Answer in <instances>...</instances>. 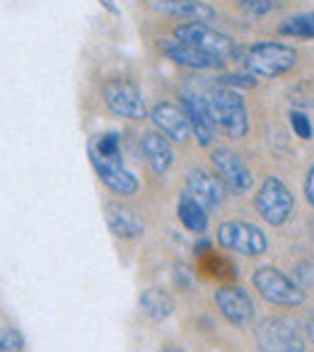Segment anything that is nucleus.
<instances>
[{
	"label": "nucleus",
	"mask_w": 314,
	"mask_h": 352,
	"mask_svg": "<svg viewBox=\"0 0 314 352\" xmlns=\"http://www.w3.org/2000/svg\"><path fill=\"white\" fill-rule=\"evenodd\" d=\"M90 152H94L97 157L109 160V162H123L121 160V140H118L116 133H102V135H97V140L92 142Z\"/></svg>",
	"instance_id": "22"
},
{
	"label": "nucleus",
	"mask_w": 314,
	"mask_h": 352,
	"mask_svg": "<svg viewBox=\"0 0 314 352\" xmlns=\"http://www.w3.org/2000/svg\"><path fill=\"white\" fill-rule=\"evenodd\" d=\"M254 206H256V210H259V215L264 217L269 225L278 227V225H283L290 217V212H293V193L288 191V186H285L280 179L266 176L264 184H261L254 196Z\"/></svg>",
	"instance_id": "6"
},
{
	"label": "nucleus",
	"mask_w": 314,
	"mask_h": 352,
	"mask_svg": "<svg viewBox=\"0 0 314 352\" xmlns=\"http://www.w3.org/2000/svg\"><path fill=\"white\" fill-rule=\"evenodd\" d=\"M218 241L225 249L235 251V254L244 256H261L266 251V236L259 227L249 225V222H222L218 227Z\"/></svg>",
	"instance_id": "8"
},
{
	"label": "nucleus",
	"mask_w": 314,
	"mask_h": 352,
	"mask_svg": "<svg viewBox=\"0 0 314 352\" xmlns=\"http://www.w3.org/2000/svg\"><path fill=\"white\" fill-rule=\"evenodd\" d=\"M140 309L152 321H165L174 311V297L167 289H160V287L145 289L140 294Z\"/></svg>",
	"instance_id": "20"
},
{
	"label": "nucleus",
	"mask_w": 314,
	"mask_h": 352,
	"mask_svg": "<svg viewBox=\"0 0 314 352\" xmlns=\"http://www.w3.org/2000/svg\"><path fill=\"white\" fill-rule=\"evenodd\" d=\"M140 145H143V155H145L147 164L152 166V171H155V174H165L174 160V152H172V147H169V138H165L160 131L157 133L150 131L143 135Z\"/></svg>",
	"instance_id": "17"
},
{
	"label": "nucleus",
	"mask_w": 314,
	"mask_h": 352,
	"mask_svg": "<svg viewBox=\"0 0 314 352\" xmlns=\"http://www.w3.org/2000/svg\"><path fill=\"white\" fill-rule=\"evenodd\" d=\"M163 352H184V350H182V347H165Z\"/></svg>",
	"instance_id": "32"
},
{
	"label": "nucleus",
	"mask_w": 314,
	"mask_h": 352,
	"mask_svg": "<svg viewBox=\"0 0 314 352\" xmlns=\"http://www.w3.org/2000/svg\"><path fill=\"white\" fill-rule=\"evenodd\" d=\"M160 49L172 63L191 70H216L225 63L222 58H216V56L206 54V51H198L196 46H189L179 39H160Z\"/></svg>",
	"instance_id": "11"
},
{
	"label": "nucleus",
	"mask_w": 314,
	"mask_h": 352,
	"mask_svg": "<svg viewBox=\"0 0 314 352\" xmlns=\"http://www.w3.org/2000/svg\"><path fill=\"white\" fill-rule=\"evenodd\" d=\"M203 107L211 118L213 128L230 138H244L249 131V121H247V109L242 102L240 92L232 87H218L203 97Z\"/></svg>",
	"instance_id": "1"
},
{
	"label": "nucleus",
	"mask_w": 314,
	"mask_h": 352,
	"mask_svg": "<svg viewBox=\"0 0 314 352\" xmlns=\"http://www.w3.org/2000/svg\"><path fill=\"white\" fill-rule=\"evenodd\" d=\"M295 273H297V280H300V287H314V263H309V261H304V263H297V268H295Z\"/></svg>",
	"instance_id": "26"
},
{
	"label": "nucleus",
	"mask_w": 314,
	"mask_h": 352,
	"mask_svg": "<svg viewBox=\"0 0 314 352\" xmlns=\"http://www.w3.org/2000/svg\"><path fill=\"white\" fill-rule=\"evenodd\" d=\"M187 186L189 193L201 203L206 210H213V208L222 206L225 201V184L220 182V176H213L203 169H191L187 176Z\"/></svg>",
	"instance_id": "14"
},
{
	"label": "nucleus",
	"mask_w": 314,
	"mask_h": 352,
	"mask_svg": "<svg viewBox=\"0 0 314 352\" xmlns=\"http://www.w3.org/2000/svg\"><path fill=\"white\" fill-rule=\"evenodd\" d=\"M251 283H254L256 292L275 307H297L304 302V289L297 283H293L285 273H280L278 268L264 265V268L254 270Z\"/></svg>",
	"instance_id": "3"
},
{
	"label": "nucleus",
	"mask_w": 314,
	"mask_h": 352,
	"mask_svg": "<svg viewBox=\"0 0 314 352\" xmlns=\"http://www.w3.org/2000/svg\"><path fill=\"white\" fill-rule=\"evenodd\" d=\"M182 109L187 111L189 123H191V133L196 135V140L201 145H211L213 140V123L206 113L201 94H182Z\"/></svg>",
	"instance_id": "18"
},
{
	"label": "nucleus",
	"mask_w": 314,
	"mask_h": 352,
	"mask_svg": "<svg viewBox=\"0 0 314 352\" xmlns=\"http://www.w3.org/2000/svg\"><path fill=\"white\" fill-rule=\"evenodd\" d=\"M25 350V336L17 328H0V352H22Z\"/></svg>",
	"instance_id": "24"
},
{
	"label": "nucleus",
	"mask_w": 314,
	"mask_h": 352,
	"mask_svg": "<svg viewBox=\"0 0 314 352\" xmlns=\"http://www.w3.org/2000/svg\"><path fill=\"white\" fill-rule=\"evenodd\" d=\"M304 193H307V201L314 206V166H312V169H309L307 182H304Z\"/></svg>",
	"instance_id": "29"
},
{
	"label": "nucleus",
	"mask_w": 314,
	"mask_h": 352,
	"mask_svg": "<svg viewBox=\"0 0 314 352\" xmlns=\"http://www.w3.org/2000/svg\"><path fill=\"white\" fill-rule=\"evenodd\" d=\"M211 162L227 191L244 193L254 186V176H251V171L247 169V164L237 152L227 150V147H218V150H213Z\"/></svg>",
	"instance_id": "9"
},
{
	"label": "nucleus",
	"mask_w": 314,
	"mask_h": 352,
	"mask_svg": "<svg viewBox=\"0 0 314 352\" xmlns=\"http://www.w3.org/2000/svg\"><path fill=\"white\" fill-rule=\"evenodd\" d=\"M174 39L184 41L189 46H196L198 51L216 56V58H230L235 56V44L230 36L220 34L213 27H208L206 22H189V25H179L174 30Z\"/></svg>",
	"instance_id": "7"
},
{
	"label": "nucleus",
	"mask_w": 314,
	"mask_h": 352,
	"mask_svg": "<svg viewBox=\"0 0 314 352\" xmlns=\"http://www.w3.org/2000/svg\"><path fill=\"white\" fill-rule=\"evenodd\" d=\"M220 82L225 85V87H254L256 80L254 75H225V78H220Z\"/></svg>",
	"instance_id": "27"
},
{
	"label": "nucleus",
	"mask_w": 314,
	"mask_h": 352,
	"mask_svg": "<svg viewBox=\"0 0 314 352\" xmlns=\"http://www.w3.org/2000/svg\"><path fill=\"white\" fill-rule=\"evenodd\" d=\"M206 208L191 196V193H184L177 203V215L179 222L187 227L189 232H196V234H203L208 227V215H206Z\"/></svg>",
	"instance_id": "19"
},
{
	"label": "nucleus",
	"mask_w": 314,
	"mask_h": 352,
	"mask_svg": "<svg viewBox=\"0 0 314 352\" xmlns=\"http://www.w3.org/2000/svg\"><path fill=\"white\" fill-rule=\"evenodd\" d=\"M280 34L285 36H300V39H312L314 36V12L290 17L280 25Z\"/></svg>",
	"instance_id": "23"
},
{
	"label": "nucleus",
	"mask_w": 314,
	"mask_h": 352,
	"mask_svg": "<svg viewBox=\"0 0 314 352\" xmlns=\"http://www.w3.org/2000/svg\"><path fill=\"white\" fill-rule=\"evenodd\" d=\"M196 256H198V270H201L206 278L213 280H225V278H235V265L227 258L218 256L216 251L208 249V244L196 246Z\"/></svg>",
	"instance_id": "21"
},
{
	"label": "nucleus",
	"mask_w": 314,
	"mask_h": 352,
	"mask_svg": "<svg viewBox=\"0 0 314 352\" xmlns=\"http://www.w3.org/2000/svg\"><path fill=\"white\" fill-rule=\"evenodd\" d=\"M150 121L155 123V128L165 138H169L174 142H187L189 135H191V123H189L187 111L182 107H177V104H155L150 111Z\"/></svg>",
	"instance_id": "10"
},
{
	"label": "nucleus",
	"mask_w": 314,
	"mask_h": 352,
	"mask_svg": "<svg viewBox=\"0 0 314 352\" xmlns=\"http://www.w3.org/2000/svg\"><path fill=\"white\" fill-rule=\"evenodd\" d=\"M90 162H92L94 171H97L99 182L107 188H112L118 196H133L138 191V182L136 176L123 166V162H109L97 157L94 152H90Z\"/></svg>",
	"instance_id": "13"
},
{
	"label": "nucleus",
	"mask_w": 314,
	"mask_h": 352,
	"mask_svg": "<svg viewBox=\"0 0 314 352\" xmlns=\"http://www.w3.org/2000/svg\"><path fill=\"white\" fill-rule=\"evenodd\" d=\"M216 307L220 314L232 323V326H244L254 318V304L249 294L235 285H225L216 292Z\"/></svg>",
	"instance_id": "12"
},
{
	"label": "nucleus",
	"mask_w": 314,
	"mask_h": 352,
	"mask_svg": "<svg viewBox=\"0 0 314 352\" xmlns=\"http://www.w3.org/2000/svg\"><path fill=\"white\" fill-rule=\"evenodd\" d=\"M242 63L247 65L254 78H278V75L288 73L290 68H295L297 63V54L295 49L285 44H254L247 49L244 60Z\"/></svg>",
	"instance_id": "2"
},
{
	"label": "nucleus",
	"mask_w": 314,
	"mask_h": 352,
	"mask_svg": "<svg viewBox=\"0 0 314 352\" xmlns=\"http://www.w3.org/2000/svg\"><path fill=\"white\" fill-rule=\"evenodd\" d=\"M261 352H304V338L290 318H264L254 328Z\"/></svg>",
	"instance_id": "4"
},
{
	"label": "nucleus",
	"mask_w": 314,
	"mask_h": 352,
	"mask_svg": "<svg viewBox=\"0 0 314 352\" xmlns=\"http://www.w3.org/2000/svg\"><path fill=\"white\" fill-rule=\"evenodd\" d=\"M290 126H293L295 135L302 138V140H309V138H312V123H309V118L304 116V113H300V111L290 113Z\"/></svg>",
	"instance_id": "25"
},
{
	"label": "nucleus",
	"mask_w": 314,
	"mask_h": 352,
	"mask_svg": "<svg viewBox=\"0 0 314 352\" xmlns=\"http://www.w3.org/2000/svg\"><path fill=\"white\" fill-rule=\"evenodd\" d=\"M152 8L157 12H165V15L189 17L193 22H211L216 17V10L203 0H155Z\"/></svg>",
	"instance_id": "16"
},
{
	"label": "nucleus",
	"mask_w": 314,
	"mask_h": 352,
	"mask_svg": "<svg viewBox=\"0 0 314 352\" xmlns=\"http://www.w3.org/2000/svg\"><path fill=\"white\" fill-rule=\"evenodd\" d=\"M104 215H107L109 230L116 236H121V239H136V236H140L143 230H145V222H143L140 212L128 206V203H121V201L107 203Z\"/></svg>",
	"instance_id": "15"
},
{
	"label": "nucleus",
	"mask_w": 314,
	"mask_h": 352,
	"mask_svg": "<svg viewBox=\"0 0 314 352\" xmlns=\"http://www.w3.org/2000/svg\"><path fill=\"white\" fill-rule=\"evenodd\" d=\"M99 3H102V6L107 8L109 12H112V15H116V12H118V8L114 6V0H99Z\"/></svg>",
	"instance_id": "30"
},
{
	"label": "nucleus",
	"mask_w": 314,
	"mask_h": 352,
	"mask_svg": "<svg viewBox=\"0 0 314 352\" xmlns=\"http://www.w3.org/2000/svg\"><path fill=\"white\" fill-rule=\"evenodd\" d=\"M240 6L244 10H249L251 15H264V12H269L273 8V3L271 0H240Z\"/></svg>",
	"instance_id": "28"
},
{
	"label": "nucleus",
	"mask_w": 314,
	"mask_h": 352,
	"mask_svg": "<svg viewBox=\"0 0 314 352\" xmlns=\"http://www.w3.org/2000/svg\"><path fill=\"white\" fill-rule=\"evenodd\" d=\"M104 104L112 109L116 116L131 118V121H140L145 118V102H143V92L133 80L128 78H112L104 82L102 87Z\"/></svg>",
	"instance_id": "5"
},
{
	"label": "nucleus",
	"mask_w": 314,
	"mask_h": 352,
	"mask_svg": "<svg viewBox=\"0 0 314 352\" xmlns=\"http://www.w3.org/2000/svg\"><path fill=\"white\" fill-rule=\"evenodd\" d=\"M307 338L314 342V321H309V323H307Z\"/></svg>",
	"instance_id": "31"
}]
</instances>
